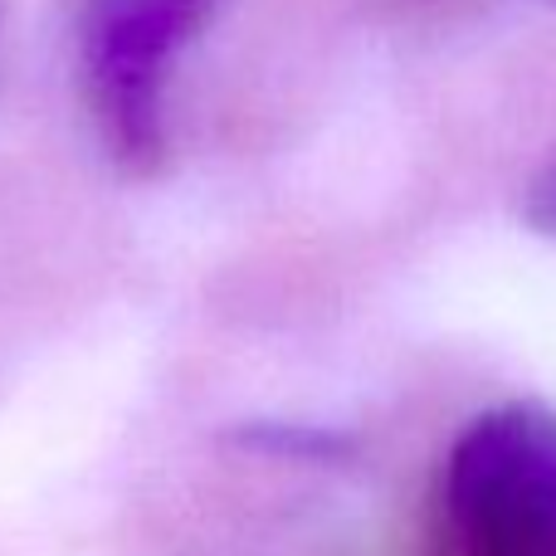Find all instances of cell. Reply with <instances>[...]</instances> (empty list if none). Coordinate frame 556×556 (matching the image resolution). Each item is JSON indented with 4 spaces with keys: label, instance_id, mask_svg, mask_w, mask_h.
Listing matches in <instances>:
<instances>
[{
    "label": "cell",
    "instance_id": "7a4b0ae2",
    "mask_svg": "<svg viewBox=\"0 0 556 556\" xmlns=\"http://www.w3.org/2000/svg\"><path fill=\"white\" fill-rule=\"evenodd\" d=\"M215 0H88L84 74L108 152L132 176L162 172L166 74Z\"/></svg>",
    "mask_w": 556,
    "mask_h": 556
},
{
    "label": "cell",
    "instance_id": "6da1fadb",
    "mask_svg": "<svg viewBox=\"0 0 556 556\" xmlns=\"http://www.w3.org/2000/svg\"><path fill=\"white\" fill-rule=\"evenodd\" d=\"M459 556H556V410L508 401L473 415L444 464Z\"/></svg>",
    "mask_w": 556,
    "mask_h": 556
},
{
    "label": "cell",
    "instance_id": "3957f363",
    "mask_svg": "<svg viewBox=\"0 0 556 556\" xmlns=\"http://www.w3.org/2000/svg\"><path fill=\"white\" fill-rule=\"evenodd\" d=\"M230 444L250 454H274V459H303V464H342L356 454V444L337 430L317 425H288V420H250L225 434Z\"/></svg>",
    "mask_w": 556,
    "mask_h": 556
},
{
    "label": "cell",
    "instance_id": "277c9868",
    "mask_svg": "<svg viewBox=\"0 0 556 556\" xmlns=\"http://www.w3.org/2000/svg\"><path fill=\"white\" fill-rule=\"evenodd\" d=\"M522 220L538 235H556V162H547L532 176L528 195H522Z\"/></svg>",
    "mask_w": 556,
    "mask_h": 556
}]
</instances>
